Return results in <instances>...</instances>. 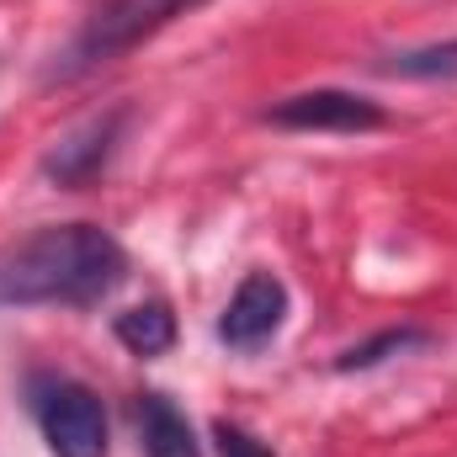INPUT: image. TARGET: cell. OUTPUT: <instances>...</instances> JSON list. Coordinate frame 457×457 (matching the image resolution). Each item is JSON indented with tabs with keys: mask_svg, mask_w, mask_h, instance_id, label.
<instances>
[{
	"mask_svg": "<svg viewBox=\"0 0 457 457\" xmlns=\"http://www.w3.org/2000/svg\"><path fill=\"white\" fill-rule=\"evenodd\" d=\"M122 128H128V107H112L102 117H86L75 133H64L48 154H43V176L59 181V187H91L107 165H112L117 144H122Z\"/></svg>",
	"mask_w": 457,
	"mask_h": 457,
	"instance_id": "cell-4",
	"label": "cell"
},
{
	"mask_svg": "<svg viewBox=\"0 0 457 457\" xmlns=\"http://www.w3.org/2000/svg\"><path fill=\"white\" fill-rule=\"evenodd\" d=\"M138 436L149 457H197V436L187 426V415L165 399V394H138Z\"/></svg>",
	"mask_w": 457,
	"mask_h": 457,
	"instance_id": "cell-7",
	"label": "cell"
},
{
	"mask_svg": "<svg viewBox=\"0 0 457 457\" xmlns=\"http://www.w3.org/2000/svg\"><path fill=\"white\" fill-rule=\"evenodd\" d=\"M378 70L399 75V80H457V37L431 43V48H410V54H388Z\"/></svg>",
	"mask_w": 457,
	"mask_h": 457,
	"instance_id": "cell-9",
	"label": "cell"
},
{
	"mask_svg": "<svg viewBox=\"0 0 457 457\" xmlns=\"http://www.w3.org/2000/svg\"><path fill=\"white\" fill-rule=\"evenodd\" d=\"M266 122L293 128V133H372L383 128V107L356 91H303V96L277 102Z\"/></svg>",
	"mask_w": 457,
	"mask_h": 457,
	"instance_id": "cell-6",
	"label": "cell"
},
{
	"mask_svg": "<svg viewBox=\"0 0 457 457\" xmlns=\"http://www.w3.org/2000/svg\"><path fill=\"white\" fill-rule=\"evenodd\" d=\"M282 320H287V287H282V277L250 271V277L234 287L228 309L219 314V341H224L228 351H245V356H250V351H261V345L282 330Z\"/></svg>",
	"mask_w": 457,
	"mask_h": 457,
	"instance_id": "cell-5",
	"label": "cell"
},
{
	"mask_svg": "<svg viewBox=\"0 0 457 457\" xmlns=\"http://www.w3.org/2000/svg\"><path fill=\"white\" fill-rule=\"evenodd\" d=\"M197 5H208V0H107V5H96L86 16V27L64 48V59L54 64V75L59 80H75L86 70H102V64H112L122 54H133L138 43H149L176 16L197 11Z\"/></svg>",
	"mask_w": 457,
	"mask_h": 457,
	"instance_id": "cell-2",
	"label": "cell"
},
{
	"mask_svg": "<svg viewBox=\"0 0 457 457\" xmlns=\"http://www.w3.org/2000/svg\"><path fill=\"white\" fill-rule=\"evenodd\" d=\"M219 447H224V457H271V453H261L239 426H228V420H219Z\"/></svg>",
	"mask_w": 457,
	"mask_h": 457,
	"instance_id": "cell-11",
	"label": "cell"
},
{
	"mask_svg": "<svg viewBox=\"0 0 457 457\" xmlns=\"http://www.w3.org/2000/svg\"><path fill=\"white\" fill-rule=\"evenodd\" d=\"M112 330L133 356H165V351L176 345V314H170L165 303H138V309L117 314Z\"/></svg>",
	"mask_w": 457,
	"mask_h": 457,
	"instance_id": "cell-8",
	"label": "cell"
},
{
	"mask_svg": "<svg viewBox=\"0 0 457 457\" xmlns=\"http://www.w3.org/2000/svg\"><path fill=\"white\" fill-rule=\"evenodd\" d=\"M128 277V250L102 224H48L0 245V309H91Z\"/></svg>",
	"mask_w": 457,
	"mask_h": 457,
	"instance_id": "cell-1",
	"label": "cell"
},
{
	"mask_svg": "<svg viewBox=\"0 0 457 457\" xmlns=\"http://www.w3.org/2000/svg\"><path fill=\"white\" fill-rule=\"evenodd\" d=\"M426 341H431L426 330H383V336H372V341L341 351L336 372H367V367H378V361H388V356H399V351H410V345H426Z\"/></svg>",
	"mask_w": 457,
	"mask_h": 457,
	"instance_id": "cell-10",
	"label": "cell"
},
{
	"mask_svg": "<svg viewBox=\"0 0 457 457\" xmlns=\"http://www.w3.org/2000/svg\"><path fill=\"white\" fill-rule=\"evenodd\" d=\"M32 415L54 457H107V410L75 378H32Z\"/></svg>",
	"mask_w": 457,
	"mask_h": 457,
	"instance_id": "cell-3",
	"label": "cell"
}]
</instances>
